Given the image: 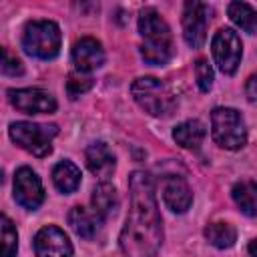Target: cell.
I'll list each match as a JSON object with an SVG mask.
<instances>
[{
    "label": "cell",
    "mask_w": 257,
    "mask_h": 257,
    "mask_svg": "<svg viewBox=\"0 0 257 257\" xmlns=\"http://www.w3.org/2000/svg\"><path fill=\"white\" fill-rule=\"evenodd\" d=\"M211 133L219 147L235 151L247 143V128L243 116L235 108H215L211 112Z\"/></svg>",
    "instance_id": "6"
},
{
    "label": "cell",
    "mask_w": 257,
    "mask_h": 257,
    "mask_svg": "<svg viewBox=\"0 0 257 257\" xmlns=\"http://www.w3.org/2000/svg\"><path fill=\"white\" fill-rule=\"evenodd\" d=\"M72 62L80 72H88V70L102 66L104 50H102L100 42L96 38H90V36L76 40L72 46Z\"/></svg>",
    "instance_id": "12"
},
{
    "label": "cell",
    "mask_w": 257,
    "mask_h": 257,
    "mask_svg": "<svg viewBox=\"0 0 257 257\" xmlns=\"http://www.w3.org/2000/svg\"><path fill=\"white\" fill-rule=\"evenodd\" d=\"M211 48H213V58H215L217 66L225 74H233L237 70V66L241 62V54H243V44H241V38L237 36V32L231 28H219L213 36Z\"/></svg>",
    "instance_id": "7"
},
{
    "label": "cell",
    "mask_w": 257,
    "mask_h": 257,
    "mask_svg": "<svg viewBox=\"0 0 257 257\" xmlns=\"http://www.w3.org/2000/svg\"><path fill=\"white\" fill-rule=\"evenodd\" d=\"M80 169L70 161H60L52 169V181L60 193H74L80 185Z\"/></svg>",
    "instance_id": "17"
},
{
    "label": "cell",
    "mask_w": 257,
    "mask_h": 257,
    "mask_svg": "<svg viewBox=\"0 0 257 257\" xmlns=\"http://www.w3.org/2000/svg\"><path fill=\"white\" fill-rule=\"evenodd\" d=\"M255 82H257V78H255V76H249V80H247V98H249L251 102L257 98V92H255Z\"/></svg>",
    "instance_id": "26"
},
{
    "label": "cell",
    "mask_w": 257,
    "mask_h": 257,
    "mask_svg": "<svg viewBox=\"0 0 257 257\" xmlns=\"http://www.w3.org/2000/svg\"><path fill=\"white\" fill-rule=\"evenodd\" d=\"M173 139L183 149H197L205 139V126L199 120H185L173 131Z\"/></svg>",
    "instance_id": "18"
},
{
    "label": "cell",
    "mask_w": 257,
    "mask_h": 257,
    "mask_svg": "<svg viewBox=\"0 0 257 257\" xmlns=\"http://www.w3.org/2000/svg\"><path fill=\"white\" fill-rule=\"evenodd\" d=\"M195 76H197V84L203 92H207L213 86V68L205 58H199L195 62Z\"/></svg>",
    "instance_id": "25"
},
{
    "label": "cell",
    "mask_w": 257,
    "mask_h": 257,
    "mask_svg": "<svg viewBox=\"0 0 257 257\" xmlns=\"http://www.w3.org/2000/svg\"><path fill=\"white\" fill-rule=\"evenodd\" d=\"M139 32L145 36V44L141 46V56L145 62L161 66L167 64L173 56V36L169 24L161 18L155 8H145L139 14Z\"/></svg>",
    "instance_id": "2"
},
{
    "label": "cell",
    "mask_w": 257,
    "mask_h": 257,
    "mask_svg": "<svg viewBox=\"0 0 257 257\" xmlns=\"http://www.w3.org/2000/svg\"><path fill=\"white\" fill-rule=\"evenodd\" d=\"M10 139L34 157H46L52 151V139L58 133L56 124H38L28 120H18L10 124Z\"/></svg>",
    "instance_id": "5"
},
{
    "label": "cell",
    "mask_w": 257,
    "mask_h": 257,
    "mask_svg": "<svg viewBox=\"0 0 257 257\" xmlns=\"http://www.w3.org/2000/svg\"><path fill=\"white\" fill-rule=\"evenodd\" d=\"M84 159H86V167L90 169V173L100 179H108L114 171V155L104 143L88 145Z\"/></svg>",
    "instance_id": "14"
},
{
    "label": "cell",
    "mask_w": 257,
    "mask_h": 257,
    "mask_svg": "<svg viewBox=\"0 0 257 257\" xmlns=\"http://www.w3.org/2000/svg\"><path fill=\"white\" fill-rule=\"evenodd\" d=\"M2 181H4V177H2V171H0V185H2Z\"/></svg>",
    "instance_id": "28"
},
{
    "label": "cell",
    "mask_w": 257,
    "mask_h": 257,
    "mask_svg": "<svg viewBox=\"0 0 257 257\" xmlns=\"http://www.w3.org/2000/svg\"><path fill=\"white\" fill-rule=\"evenodd\" d=\"M249 255H251V257H257V255H255V241L249 243Z\"/></svg>",
    "instance_id": "27"
},
{
    "label": "cell",
    "mask_w": 257,
    "mask_h": 257,
    "mask_svg": "<svg viewBox=\"0 0 257 257\" xmlns=\"http://www.w3.org/2000/svg\"><path fill=\"white\" fill-rule=\"evenodd\" d=\"M92 207H94V213L100 217V219H108L116 213L118 209V195H116V189L108 183H98L92 191Z\"/></svg>",
    "instance_id": "16"
},
{
    "label": "cell",
    "mask_w": 257,
    "mask_h": 257,
    "mask_svg": "<svg viewBox=\"0 0 257 257\" xmlns=\"http://www.w3.org/2000/svg\"><path fill=\"white\" fill-rule=\"evenodd\" d=\"M14 199L20 207L24 209H38L44 201V189L42 183L38 179V175L28 169V167H20L14 175Z\"/></svg>",
    "instance_id": "8"
},
{
    "label": "cell",
    "mask_w": 257,
    "mask_h": 257,
    "mask_svg": "<svg viewBox=\"0 0 257 257\" xmlns=\"http://www.w3.org/2000/svg\"><path fill=\"white\" fill-rule=\"evenodd\" d=\"M8 100L14 108L26 112V114H40V112H54L56 110V98L42 90V88H12L8 90Z\"/></svg>",
    "instance_id": "9"
},
{
    "label": "cell",
    "mask_w": 257,
    "mask_h": 257,
    "mask_svg": "<svg viewBox=\"0 0 257 257\" xmlns=\"http://www.w3.org/2000/svg\"><path fill=\"white\" fill-rule=\"evenodd\" d=\"M18 233L14 223L0 213V257H16Z\"/></svg>",
    "instance_id": "21"
},
{
    "label": "cell",
    "mask_w": 257,
    "mask_h": 257,
    "mask_svg": "<svg viewBox=\"0 0 257 257\" xmlns=\"http://www.w3.org/2000/svg\"><path fill=\"white\" fill-rule=\"evenodd\" d=\"M131 92L141 108H145L153 116H169L175 110V96L171 88L155 78V76H141L131 84Z\"/></svg>",
    "instance_id": "3"
},
{
    "label": "cell",
    "mask_w": 257,
    "mask_h": 257,
    "mask_svg": "<svg viewBox=\"0 0 257 257\" xmlns=\"http://www.w3.org/2000/svg\"><path fill=\"white\" fill-rule=\"evenodd\" d=\"M183 36L193 48L203 46L207 38V6L203 2H187L183 10Z\"/></svg>",
    "instance_id": "11"
},
{
    "label": "cell",
    "mask_w": 257,
    "mask_h": 257,
    "mask_svg": "<svg viewBox=\"0 0 257 257\" xmlns=\"http://www.w3.org/2000/svg\"><path fill=\"white\" fill-rule=\"evenodd\" d=\"M131 209L118 245L124 257H155L163 243V223L157 207L153 179L145 171L128 177Z\"/></svg>",
    "instance_id": "1"
},
{
    "label": "cell",
    "mask_w": 257,
    "mask_h": 257,
    "mask_svg": "<svg viewBox=\"0 0 257 257\" xmlns=\"http://www.w3.org/2000/svg\"><path fill=\"white\" fill-rule=\"evenodd\" d=\"M60 28L52 20H32L22 34V48L40 60H50L60 52Z\"/></svg>",
    "instance_id": "4"
},
{
    "label": "cell",
    "mask_w": 257,
    "mask_h": 257,
    "mask_svg": "<svg viewBox=\"0 0 257 257\" xmlns=\"http://www.w3.org/2000/svg\"><path fill=\"white\" fill-rule=\"evenodd\" d=\"M0 72L6 76H20L24 72L22 62L10 50H6L2 46H0Z\"/></svg>",
    "instance_id": "24"
},
{
    "label": "cell",
    "mask_w": 257,
    "mask_h": 257,
    "mask_svg": "<svg viewBox=\"0 0 257 257\" xmlns=\"http://www.w3.org/2000/svg\"><path fill=\"white\" fill-rule=\"evenodd\" d=\"M94 84V80L86 74V72H80V70H74L68 74L66 78V92L70 98H76L80 94H84L86 90H90Z\"/></svg>",
    "instance_id": "23"
},
{
    "label": "cell",
    "mask_w": 257,
    "mask_h": 257,
    "mask_svg": "<svg viewBox=\"0 0 257 257\" xmlns=\"http://www.w3.org/2000/svg\"><path fill=\"white\" fill-rule=\"evenodd\" d=\"M34 251L36 257H72V243L62 229L48 225L36 233Z\"/></svg>",
    "instance_id": "10"
},
{
    "label": "cell",
    "mask_w": 257,
    "mask_h": 257,
    "mask_svg": "<svg viewBox=\"0 0 257 257\" xmlns=\"http://www.w3.org/2000/svg\"><path fill=\"white\" fill-rule=\"evenodd\" d=\"M163 199L171 211L185 213L193 203V193L183 177L169 175L163 181Z\"/></svg>",
    "instance_id": "13"
},
{
    "label": "cell",
    "mask_w": 257,
    "mask_h": 257,
    "mask_svg": "<svg viewBox=\"0 0 257 257\" xmlns=\"http://www.w3.org/2000/svg\"><path fill=\"white\" fill-rule=\"evenodd\" d=\"M68 223H70L72 231H74L76 235L84 237V239L94 237V235L98 233V229H100V217H98L94 211H90V209H86V207H80V205L70 209V213H68Z\"/></svg>",
    "instance_id": "15"
},
{
    "label": "cell",
    "mask_w": 257,
    "mask_h": 257,
    "mask_svg": "<svg viewBox=\"0 0 257 257\" xmlns=\"http://www.w3.org/2000/svg\"><path fill=\"white\" fill-rule=\"evenodd\" d=\"M229 16L241 30L255 34V10H253V6L245 4V2H231L229 4Z\"/></svg>",
    "instance_id": "22"
},
{
    "label": "cell",
    "mask_w": 257,
    "mask_h": 257,
    "mask_svg": "<svg viewBox=\"0 0 257 257\" xmlns=\"http://www.w3.org/2000/svg\"><path fill=\"white\" fill-rule=\"evenodd\" d=\"M205 237L211 245H215L219 249H227L235 243L237 231L229 223H211V225L205 227Z\"/></svg>",
    "instance_id": "20"
},
{
    "label": "cell",
    "mask_w": 257,
    "mask_h": 257,
    "mask_svg": "<svg viewBox=\"0 0 257 257\" xmlns=\"http://www.w3.org/2000/svg\"><path fill=\"white\" fill-rule=\"evenodd\" d=\"M255 193H257V187H255V181L247 179V181H241L233 187V201L237 203V207L253 217L257 213V203H255Z\"/></svg>",
    "instance_id": "19"
}]
</instances>
